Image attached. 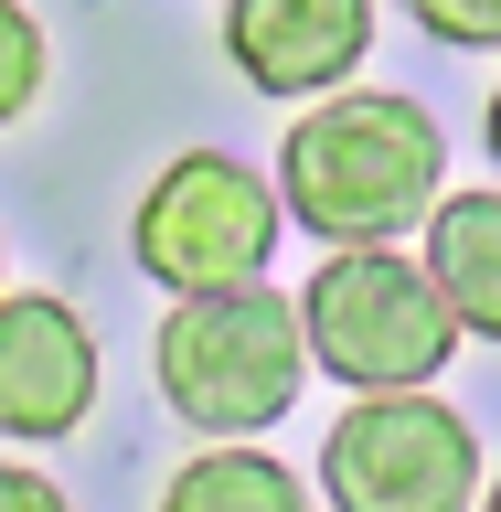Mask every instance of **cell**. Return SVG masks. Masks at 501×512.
Segmentation results:
<instances>
[{
	"label": "cell",
	"instance_id": "cell-1",
	"mask_svg": "<svg viewBox=\"0 0 501 512\" xmlns=\"http://www.w3.org/2000/svg\"><path fill=\"white\" fill-rule=\"evenodd\" d=\"M448 182L438 118L395 86H342L278 139V214L331 246H395Z\"/></svg>",
	"mask_w": 501,
	"mask_h": 512
},
{
	"label": "cell",
	"instance_id": "cell-2",
	"mask_svg": "<svg viewBox=\"0 0 501 512\" xmlns=\"http://www.w3.org/2000/svg\"><path fill=\"white\" fill-rule=\"evenodd\" d=\"M160 395L182 427L203 438H256L299 406V374H310V342H299V299H278L267 278L246 288H192L160 320Z\"/></svg>",
	"mask_w": 501,
	"mask_h": 512
},
{
	"label": "cell",
	"instance_id": "cell-3",
	"mask_svg": "<svg viewBox=\"0 0 501 512\" xmlns=\"http://www.w3.org/2000/svg\"><path fill=\"white\" fill-rule=\"evenodd\" d=\"M299 342L331 384L384 395V384H438L459 352V310L438 299L427 256L395 246H331L320 278L299 288Z\"/></svg>",
	"mask_w": 501,
	"mask_h": 512
},
{
	"label": "cell",
	"instance_id": "cell-4",
	"mask_svg": "<svg viewBox=\"0 0 501 512\" xmlns=\"http://www.w3.org/2000/svg\"><path fill=\"white\" fill-rule=\"evenodd\" d=\"M320 480L342 512H470L480 502V438L427 384H384L320 438Z\"/></svg>",
	"mask_w": 501,
	"mask_h": 512
},
{
	"label": "cell",
	"instance_id": "cell-5",
	"mask_svg": "<svg viewBox=\"0 0 501 512\" xmlns=\"http://www.w3.org/2000/svg\"><path fill=\"white\" fill-rule=\"evenodd\" d=\"M139 267H150L171 299L192 288H246L267 278V256H278V182H256L235 150H182L139 192Z\"/></svg>",
	"mask_w": 501,
	"mask_h": 512
},
{
	"label": "cell",
	"instance_id": "cell-6",
	"mask_svg": "<svg viewBox=\"0 0 501 512\" xmlns=\"http://www.w3.org/2000/svg\"><path fill=\"white\" fill-rule=\"evenodd\" d=\"M96 406V331L43 288H0V438H75Z\"/></svg>",
	"mask_w": 501,
	"mask_h": 512
},
{
	"label": "cell",
	"instance_id": "cell-7",
	"mask_svg": "<svg viewBox=\"0 0 501 512\" xmlns=\"http://www.w3.org/2000/svg\"><path fill=\"white\" fill-rule=\"evenodd\" d=\"M374 43V0H224V54L256 96H320Z\"/></svg>",
	"mask_w": 501,
	"mask_h": 512
},
{
	"label": "cell",
	"instance_id": "cell-8",
	"mask_svg": "<svg viewBox=\"0 0 501 512\" xmlns=\"http://www.w3.org/2000/svg\"><path fill=\"white\" fill-rule=\"evenodd\" d=\"M427 278L459 310V331L501 342V192H438L427 203Z\"/></svg>",
	"mask_w": 501,
	"mask_h": 512
},
{
	"label": "cell",
	"instance_id": "cell-9",
	"mask_svg": "<svg viewBox=\"0 0 501 512\" xmlns=\"http://www.w3.org/2000/svg\"><path fill=\"white\" fill-rule=\"evenodd\" d=\"M160 512H310V491H299V470L256 459V448H203L192 470H171Z\"/></svg>",
	"mask_w": 501,
	"mask_h": 512
},
{
	"label": "cell",
	"instance_id": "cell-10",
	"mask_svg": "<svg viewBox=\"0 0 501 512\" xmlns=\"http://www.w3.org/2000/svg\"><path fill=\"white\" fill-rule=\"evenodd\" d=\"M32 96H43V22L22 0H0V128L22 118Z\"/></svg>",
	"mask_w": 501,
	"mask_h": 512
},
{
	"label": "cell",
	"instance_id": "cell-11",
	"mask_svg": "<svg viewBox=\"0 0 501 512\" xmlns=\"http://www.w3.org/2000/svg\"><path fill=\"white\" fill-rule=\"evenodd\" d=\"M416 32H438V43H470V54H491L501 43V0H406Z\"/></svg>",
	"mask_w": 501,
	"mask_h": 512
},
{
	"label": "cell",
	"instance_id": "cell-12",
	"mask_svg": "<svg viewBox=\"0 0 501 512\" xmlns=\"http://www.w3.org/2000/svg\"><path fill=\"white\" fill-rule=\"evenodd\" d=\"M0 512H75L43 470H0Z\"/></svg>",
	"mask_w": 501,
	"mask_h": 512
},
{
	"label": "cell",
	"instance_id": "cell-13",
	"mask_svg": "<svg viewBox=\"0 0 501 512\" xmlns=\"http://www.w3.org/2000/svg\"><path fill=\"white\" fill-rule=\"evenodd\" d=\"M491 160H501V86H491Z\"/></svg>",
	"mask_w": 501,
	"mask_h": 512
},
{
	"label": "cell",
	"instance_id": "cell-14",
	"mask_svg": "<svg viewBox=\"0 0 501 512\" xmlns=\"http://www.w3.org/2000/svg\"><path fill=\"white\" fill-rule=\"evenodd\" d=\"M480 512H501V480H491V491H480Z\"/></svg>",
	"mask_w": 501,
	"mask_h": 512
}]
</instances>
